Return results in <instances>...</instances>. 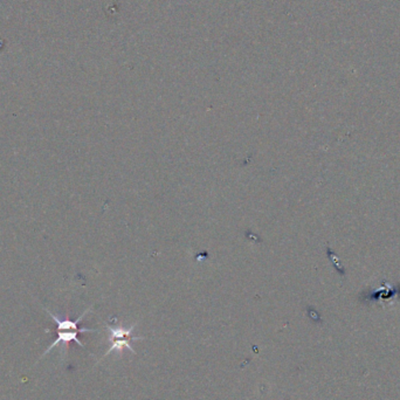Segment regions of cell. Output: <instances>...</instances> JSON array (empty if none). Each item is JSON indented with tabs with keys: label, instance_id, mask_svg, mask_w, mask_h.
Masks as SVG:
<instances>
[{
	"label": "cell",
	"instance_id": "6da1fadb",
	"mask_svg": "<svg viewBox=\"0 0 400 400\" xmlns=\"http://www.w3.org/2000/svg\"><path fill=\"white\" fill-rule=\"evenodd\" d=\"M88 310L85 311L81 316H80L75 321H72L70 318H60L57 315H54L53 313H50V310H47V313L50 314V318L53 320L55 323H57V335L58 337L53 343L50 344V347H47L46 351L43 352V357L45 355L48 354L52 349L58 347L59 344H68L70 342H75L77 345L81 347H85L82 342L79 340V334H83V333H96V329H88V328H79L80 322L82 321L83 318L88 314Z\"/></svg>",
	"mask_w": 400,
	"mask_h": 400
},
{
	"label": "cell",
	"instance_id": "7a4b0ae2",
	"mask_svg": "<svg viewBox=\"0 0 400 400\" xmlns=\"http://www.w3.org/2000/svg\"><path fill=\"white\" fill-rule=\"evenodd\" d=\"M136 325L137 323L133 324L130 328H124L123 325H107V329L109 331L110 347L106 351V354L103 355L102 358L109 356L113 351L122 354V351L126 349L136 355V350L131 347L130 342L144 340V337L133 336V331L135 330Z\"/></svg>",
	"mask_w": 400,
	"mask_h": 400
}]
</instances>
